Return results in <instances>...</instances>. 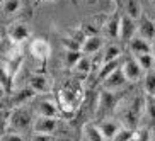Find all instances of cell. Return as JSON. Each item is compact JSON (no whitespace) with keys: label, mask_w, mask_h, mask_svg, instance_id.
Listing matches in <instances>:
<instances>
[{"label":"cell","mask_w":155,"mask_h":141,"mask_svg":"<svg viewBox=\"0 0 155 141\" xmlns=\"http://www.w3.org/2000/svg\"><path fill=\"white\" fill-rule=\"evenodd\" d=\"M128 46H130V51L133 53V56L141 55V53H152V43L140 36H135L131 41L128 43Z\"/></svg>","instance_id":"13"},{"label":"cell","mask_w":155,"mask_h":141,"mask_svg":"<svg viewBox=\"0 0 155 141\" xmlns=\"http://www.w3.org/2000/svg\"><path fill=\"white\" fill-rule=\"evenodd\" d=\"M153 70H155V65H153Z\"/></svg>","instance_id":"29"},{"label":"cell","mask_w":155,"mask_h":141,"mask_svg":"<svg viewBox=\"0 0 155 141\" xmlns=\"http://www.w3.org/2000/svg\"><path fill=\"white\" fill-rule=\"evenodd\" d=\"M123 10H124L123 14H128L130 17L135 19V21H138L143 15V9H141L140 0H124Z\"/></svg>","instance_id":"18"},{"label":"cell","mask_w":155,"mask_h":141,"mask_svg":"<svg viewBox=\"0 0 155 141\" xmlns=\"http://www.w3.org/2000/svg\"><path fill=\"white\" fill-rule=\"evenodd\" d=\"M38 116H50V117H58V107L53 100H41L36 105Z\"/></svg>","instance_id":"17"},{"label":"cell","mask_w":155,"mask_h":141,"mask_svg":"<svg viewBox=\"0 0 155 141\" xmlns=\"http://www.w3.org/2000/svg\"><path fill=\"white\" fill-rule=\"evenodd\" d=\"M102 48H104V39L101 36H97V34H89V36H85V39L80 44V51L87 56L99 55L101 51H102Z\"/></svg>","instance_id":"6"},{"label":"cell","mask_w":155,"mask_h":141,"mask_svg":"<svg viewBox=\"0 0 155 141\" xmlns=\"http://www.w3.org/2000/svg\"><path fill=\"white\" fill-rule=\"evenodd\" d=\"M91 2H96V0H91Z\"/></svg>","instance_id":"28"},{"label":"cell","mask_w":155,"mask_h":141,"mask_svg":"<svg viewBox=\"0 0 155 141\" xmlns=\"http://www.w3.org/2000/svg\"><path fill=\"white\" fill-rule=\"evenodd\" d=\"M119 19H121V15L114 14V15H111L104 24V32L111 41L118 39V36H119Z\"/></svg>","instance_id":"16"},{"label":"cell","mask_w":155,"mask_h":141,"mask_svg":"<svg viewBox=\"0 0 155 141\" xmlns=\"http://www.w3.org/2000/svg\"><path fill=\"white\" fill-rule=\"evenodd\" d=\"M130 139H135V127L121 124V127L118 129V133H116V136H114L113 141H130Z\"/></svg>","instance_id":"21"},{"label":"cell","mask_w":155,"mask_h":141,"mask_svg":"<svg viewBox=\"0 0 155 141\" xmlns=\"http://www.w3.org/2000/svg\"><path fill=\"white\" fill-rule=\"evenodd\" d=\"M12 78H14V73L9 70V66L0 65V83L7 88V92H10V88H12Z\"/></svg>","instance_id":"22"},{"label":"cell","mask_w":155,"mask_h":141,"mask_svg":"<svg viewBox=\"0 0 155 141\" xmlns=\"http://www.w3.org/2000/svg\"><path fill=\"white\" fill-rule=\"evenodd\" d=\"M82 55H84V53L78 50V48H67V50H65V65L72 70V66L77 63L78 59H80V56H82Z\"/></svg>","instance_id":"20"},{"label":"cell","mask_w":155,"mask_h":141,"mask_svg":"<svg viewBox=\"0 0 155 141\" xmlns=\"http://www.w3.org/2000/svg\"><path fill=\"white\" fill-rule=\"evenodd\" d=\"M0 2H2V0H0Z\"/></svg>","instance_id":"30"},{"label":"cell","mask_w":155,"mask_h":141,"mask_svg":"<svg viewBox=\"0 0 155 141\" xmlns=\"http://www.w3.org/2000/svg\"><path fill=\"white\" fill-rule=\"evenodd\" d=\"M5 95H7V88H5V87L2 85V83H0V100L4 99Z\"/></svg>","instance_id":"26"},{"label":"cell","mask_w":155,"mask_h":141,"mask_svg":"<svg viewBox=\"0 0 155 141\" xmlns=\"http://www.w3.org/2000/svg\"><path fill=\"white\" fill-rule=\"evenodd\" d=\"M31 53L36 56L38 59L45 61V59L50 58V55H51V46L46 39H41V37H39V39H34V41L31 43Z\"/></svg>","instance_id":"9"},{"label":"cell","mask_w":155,"mask_h":141,"mask_svg":"<svg viewBox=\"0 0 155 141\" xmlns=\"http://www.w3.org/2000/svg\"><path fill=\"white\" fill-rule=\"evenodd\" d=\"M29 87H31L32 90L36 92V94H46V92L50 90V78L45 77V75H32L29 78Z\"/></svg>","instance_id":"15"},{"label":"cell","mask_w":155,"mask_h":141,"mask_svg":"<svg viewBox=\"0 0 155 141\" xmlns=\"http://www.w3.org/2000/svg\"><path fill=\"white\" fill-rule=\"evenodd\" d=\"M143 88L148 95H155V70H147L143 75Z\"/></svg>","instance_id":"19"},{"label":"cell","mask_w":155,"mask_h":141,"mask_svg":"<svg viewBox=\"0 0 155 141\" xmlns=\"http://www.w3.org/2000/svg\"><path fill=\"white\" fill-rule=\"evenodd\" d=\"M34 95H36V92L32 90L31 87H28V88H22L21 92H17V94L14 95V104H15V105H22L26 100L32 99Z\"/></svg>","instance_id":"25"},{"label":"cell","mask_w":155,"mask_h":141,"mask_svg":"<svg viewBox=\"0 0 155 141\" xmlns=\"http://www.w3.org/2000/svg\"><path fill=\"white\" fill-rule=\"evenodd\" d=\"M82 138L89 141H104V134L101 131L99 124L96 123H85L82 126Z\"/></svg>","instance_id":"10"},{"label":"cell","mask_w":155,"mask_h":141,"mask_svg":"<svg viewBox=\"0 0 155 141\" xmlns=\"http://www.w3.org/2000/svg\"><path fill=\"white\" fill-rule=\"evenodd\" d=\"M135 58H137V61L140 63V66L145 70V72L153 68V65H155V55L153 53H141V55H137Z\"/></svg>","instance_id":"23"},{"label":"cell","mask_w":155,"mask_h":141,"mask_svg":"<svg viewBox=\"0 0 155 141\" xmlns=\"http://www.w3.org/2000/svg\"><path fill=\"white\" fill-rule=\"evenodd\" d=\"M135 36H137V21L133 17H130L128 14H121L118 39L121 43H130Z\"/></svg>","instance_id":"4"},{"label":"cell","mask_w":155,"mask_h":141,"mask_svg":"<svg viewBox=\"0 0 155 141\" xmlns=\"http://www.w3.org/2000/svg\"><path fill=\"white\" fill-rule=\"evenodd\" d=\"M121 124L123 123H119L116 119H102L99 123V127L102 131V134H104V139H114L118 129L121 127Z\"/></svg>","instance_id":"12"},{"label":"cell","mask_w":155,"mask_h":141,"mask_svg":"<svg viewBox=\"0 0 155 141\" xmlns=\"http://www.w3.org/2000/svg\"><path fill=\"white\" fill-rule=\"evenodd\" d=\"M92 66H94V63H92V56L82 55L80 59L72 66V72L75 73V75H78V77H87V75L92 72Z\"/></svg>","instance_id":"14"},{"label":"cell","mask_w":155,"mask_h":141,"mask_svg":"<svg viewBox=\"0 0 155 141\" xmlns=\"http://www.w3.org/2000/svg\"><path fill=\"white\" fill-rule=\"evenodd\" d=\"M121 56H123V50H121V46L116 44V43L104 44L102 53H101V59H102V63H107V61H113V59H119Z\"/></svg>","instance_id":"11"},{"label":"cell","mask_w":155,"mask_h":141,"mask_svg":"<svg viewBox=\"0 0 155 141\" xmlns=\"http://www.w3.org/2000/svg\"><path fill=\"white\" fill-rule=\"evenodd\" d=\"M152 53H153V55H155V37H153V39H152Z\"/></svg>","instance_id":"27"},{"label":"cell","mask_w":155,"mask_h":141,"mask_svg":"<svg viewBox=\"0 0 155 141\" xmlns=\"http://www.w3.org/2000/svg\"><path fill=\"white\" fill-rule=\"evenodd\" d=\"M32 116L26 107H21L17 105L15 109L10 111V116H9V129L12 131H17V133H26L28 129H32Z\"/></svg>","instance_id":"1"},{"label":"cell","mask_w":155,"mask_h":141,"mask_svg":"<svg viewBox=\"0 0 155 141\" xmlns=\"http://www.w3.org/2000/svg\"><path fill=\"white\" fill-rule=\"evenodd\" d=\"M101 82H102V88H104V90L118 92L128 83V78H126V75H124L123 68L119 66V68H116L114 72H111L106 78H102Z\"/></svg>","instance_id":"3"},{"label":"cell","mask_w":155,"mask_h":141,"mask_svg":"<svg viewBox=\"0 0 155 141\" xmlns=\"http://www.w3.org/2000/svg\"><path fill=\"white\" fill-rule=\"evenodd\" d=\"M0 7L4 10V14L12 15V14H15V12L21 10L22 4H21V0H2V2H0Z\"/></svg>","instance_id":"24"},{"label":"cell","mask_w":155,"mask_h":141,"mask_svg":"<svg viewBox=\"0 0 155 141\" xmlns=\"http://www.w3.org/2000/svg\"><path fill=\"white\" fill-rule=\"evenodd\" d=\"M121 68H123L124 75H126L128 78V83L130 82H140L141 78H143V75H145V70L140 66V63L137 61V58L135 56H131V58H128L123 61V65H121Z\"/></svg>","instance_id":"5"},{"label":"cell","mask_w":155,"mask_h":141,"mask_svg":"<svg viewBox=\"0 0 155 141\" xmlns=\"http://www.w3.org/2000/svg\"><path fill=\"white\" fill-rule=\"evenodd\" d=\"M7 36H9V39L12 43L21 44V43H24L26 39H29L31 29H29L28 24H24V22H14V24H10L9 31H7Z\"/></svg>","instance_id":"7"},{"label":"cell","mask_w":155,"mask_h":141,"mask_svg":"<svg viewBox=\"0 0 155 141\" xmlns=\"http://www.w3.org/2000/svg\"><path fill=\"white\" fill-rule=\"evenodd\" d=\"M58 127V119L50 117V116H38L32 121V133L34 134H45V136H51Z\"/></svg>","instance_id":"2"},{"label":"cell","mask_w":155,"mask_h":141,"mask_svg":"<svg viewBox=\"0 0 155 141\" xmlns=\"http://www.w3.org/2000/svg\"><path fill=\"white\" fill-rule=\"evenodd\" d=\"M137 36L143 37L147 41H152L155 37V21L147 15H141L137 21Z\"/></svg>","instance_id":"8"}]
</instances>
